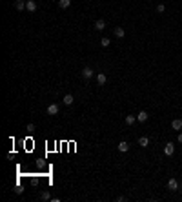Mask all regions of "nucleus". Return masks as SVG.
Returning <instances> with one entry per match:
<instances>
[{
  "label": "nucleus",
  "instance_id": "nucleus-12",
  "mask_svg": "<svg viewBox=\"0 0 182 202\" xmlns=\"http://www.w3.org/2000/svg\"><path fill=\"white\" fill-rule=\"evenodd\" d=\"M147 118H149V115H147L146 111H140L139 115H136V120H139V122H146Z\"/></svg>",
  "mask_w": 182,
  "mask_h": 202
},
{
  "label": "nucleus",
  "instance_id": "nucleus-14",
  "mask_svg": "<svg viewBox=\"0 0 182 202\" xmlns=\"http://www.w3.org/2000/svg\"><path fill=\"white\" fill-rule=\"evenodd\" d=\"M113 33H115V37H117V38H122L124 35H126V31H124L122 27H115V31H113Z\"/></svg>",
  "mask_w": 182,
  "mask_h": 202
},
{
  "label": "nucleus",
  "instance_id": "nucleus-1",
  "mask_svg": "<svg viewBox=\"0 0 182 202\" xmlns=\"http://www.w3.org/2000/svg\"><path fill=\"white\" fill-rule=\"evenodd\" d=\"M37 7H38V5H37V2H35V0H27L26 9L29 11V13H35V11H37Z\"/></svg>",
  "mask_w": 182,
  "mask_h": 202
},
{
  "label": "nucleus",
  "instance_id": "nucleus-22",
  "mask_svg": "<svg viewBox=\"0 0 182 202\" xmlns=\"http://www.w3.org/2000/svg\"><path fill=\"white\" fill-rule=\"evenodd\" d=\"M179 142H182V133H179Z\"/></svg>",
  "mask_w": 182,
  "mask_h": 202
},
{
  "label": "nucleus",
  "instance_id": "nucleus-13",
  "mask_svg": "<svg viewBox=\"0 0 182 202\" xmlns=\"http://www.w3.org/2000/svg\"><path fill=\"white\" fill-rule=\"evenodd\" d=\"M139 146L147 148V146H149V138H147V137H140V138H139Z\"/></svg>",
  "mask_w": 182,
  "mask_h": 202
},
{
  "label": "nucleus",
  "instance_id": "nucleus-5",
  "mask_svg": "<svg viewBox=\"0 0 182 202\" xmlns=\"http://www.w3.org/2000/svg\"><path fill=\"white\" fill-rule=\"evenodd\" d=\"M93 75H95V71H93V69H91L89 66H86V67L82 69V77H84V78H91Z\"/></svg>",
  "mask_w": 182,
  "mask_h": 202
},
{
  "label": "nucleus",
  "instance_id": "nucleus-21",
  "mask_svg": "<svg viewBox=\"0 0 182 202\" xmlns=\"http://www.w3.org/2000/svg\"><path fill=\"white\" fill-rule=\"evenodd\" d=\"M124 200H128L126 197H122V195H120V197H117V202H124Z\"/></svg>",
  "mask_w": 182,
  "mask_h": 202
},
{
  "label": "nucleus",
  "instance_id": "nucleus-3",
  "mask_svg": "<svg viewBox=\"0 0 182 202\" xmlns=\"http://www.w3.org/2000/svg\"><path fill=\"white\" fill-rule=\"evenodd\" d=\"M106 82H107L106 73H96V84H98V86H104Z\"/></svg>",
  "mask_w": 182,
  "mask_h": 202
},
{
  "label": "nucleus",
  "instance_id": "nucleus-7",
  "mask_svg": "<svg viewBox=\"0 0 182 202\" xmlns=\"http://www.w3.org/2000/svg\"><path fill=\"white\" fill-rule=\"evenodd\" d=\"M60 111V107L56 106V104H51V106H48V115H51V117H53V115H56Z\"/></svg>",
  "mask_w": 182,
  "mask_h": 202
},
{
  "label": "nucleus",
  "instance_id": "nucleus-11",
  "mask_svg": "<svg viewBox=\"0 0 182 202\" xmlns=\"http://www.w3.org/2000/svg\"><path fill=\"white\" fill-rule=\"evenodd\" d=\"M62 102H64L66 106H71V104L75 102V99H73V95H71V93H67V95H64V100H62Z\"/></svg>",
  "mask_w": 182,
  "mask_h": 202
},
{
  "label": "nucleus",
  "instance_id": "nucleus-9",
  "mask_svg": "<svg viewBox=\"0 0 182 202\" xmlns=\"http://www.w3.org/2000/svg\"><path fill=\"white\" fill-rule=\"evenodd\" d=\"M95 29H98V31H104V29H106V20L98 18V20L95 22Z\"/></svg>",
  "mask_w": 182,
  "mask_h": 202
},
{
  "label": "nucleus",
  "instance_id": "nucleus-18",
  "mask_svg": "<svg viewBox=\"0 0 182 202\" xmlns=\"http://www.w3.org/2000/svg\"><path fill=\"white\" fill-rule=\"evenodd\" d=\"M40 200H51L49 191H42V193H40Z\"/></svg>",
  "mask_w": 182,
  "mask_h": 202
},
{
  "label": "nucleus",
  "instance_id": "nucleus-8",
  "mask_svg": "<svg viewBox=\"0 0 182 202\" xmlns=\"http://www.w3.org/2000/svg\"><path fill=\"white\" fill-rule=\"evenodd\" d=\"M171 128H173L175 131H180V129H182V120H180V118L171 120Z\"/></svg>",
  "mask_w": 182,
  "mask_h": 202
},
{
  "label": "nucleus",
  "instance_id": "nucleus-19",
  "mask_svg": "<svg viewBox=\"0 0 182 202\" xmlns=\"http://www.w3.org/2000/svg\"><path fill=\"white\" fill-rule=\"evenodd\" d=\"M164 9H166V5H164V4H158L157 5V13H164Z\"/></svg>",
  "mask_w": 182,
  "mask_h": 202
},
{
  "label": "nucleus",
  "instance_id": "nucleus-2",
  "mask_svg": "<svg viewBox=\"0 0 182 202\" xmlns=\"http://www.w3.org/2000/svg\"><path fill=\"white\" fill-rule=\"evenodd\" d=\"M26 4H27V0H15V9L16 11H24Z\"/></svg>",
  "mask_w": 182,
  "mask_h": 202
},
{
  "label": "nucleus",
  "instance_id": "nucleus-17",
  "mask_svg": "<svg viewBox=\"0 0 182 202\" xmlns=\"http://www.w3.org/2000/svg\"><path fill=\"white\" fill-rule=\"evenodd\" d=\"M109 44H111V40L107 38V37H104V38L100 40V46H102V48H109Z\"/></svg>",
  "mask_w": 182,
  "mask_h": 202
},
{
  "label": "nucleus",
  "instance_id": "nucleus-20",
  "mask_svg": "<svg viewBox=\"0 0 182 202\" xmlns=\"http://www.w3.org/2000/svg\"><path fill=\"white\" fill-rule=\"evenodd\" d=\"M27 131H29V133H31V131H35V124H27Z\"/></svg>",
  "mask_w": 182,
  "mask_h": 202
},
{
  "label": "nucleus",
  "instance_id": "nucleus-23",
  "mask_svg": "<svg viewBox=\"0 0 182 202\" xmlns=\"http://www.w3.org/2000/svg\"><path fill=\"white\" fill-rule=\"evenodd\" d=\"M180 182H182V178H180Z\"/></svg>",
  "mask_w": 182,
  "mask_h": 202
},
{
  "label": "nucleus",
  "instance_id": "nucleus-15",
  "mask_svg": "<svg viewBox=\"0 0 182 202\" xmlns=\"http://www.w3.org/2000/svg\"><path fill=\"white\" fill-rule=\"evenodd\" d=\"M58 5L62 9H66V7H69V5H71V0H58Z\"/></svg>",
  "mask_w": 182,
  "mask_h": 202
},
{
  "label": "nucleus",
  "instance_id": "nucleus-6",
  "mask_svg": "<svg viewBox=\"0 0 182 202\" xmlns=\"http://www.w3.org/2000/svg\"><path fill=\"white\" fill-rule=\"evenodd\" d=\"M168 189H171V191H177V189H179V182L175 180V178H169V180H168Z\"/></svg>",
  "mask_w": 182,
  "mask_h": 202
},
{
  "label": "nucleus",
  "instance_id": "nucleus-4",
  "mask_svg": "<svg viewBox=\"0 0 182 202\" xmlns=\"http://www.w3.org/2000/svg\"><path fill=\"white\" fill-rule=\"evenodd\" d=\"M164 153H166V155H168V157H171V155L175 153V146H173V144H171V142H168V144H166V146H164Z\"/></svg>",
  "mask_w": 182,
  "mask_h": 202
},
{
  "label": "nucleus",
  "instance_id": "nucleus-16",
  "mask_svg": "<svg viewBox=\"0 0 182 202\" xmlns=\"http://www.w3.org/2000/svg\"><path fill=\"white\" fill-rule=\"evenodd\" d=\"M135 120H136L135 115H128V117H126V124H128V126H131V124H135Z\"/></svg>",
  "mask_w": 182,
  "mask_h": 202
},
{
  "label": "nucleus",
  "instance_id": "nucleus-10",
  "mask_svg": "<svg viewBox=\"0 0 182 202\" xmlns=\"http://www.w3.org/2000/svg\"><path fill=\"white\" fill-rule=\"evenodd\" d=\"M117 148H118V151H122V153H126V151H128V149H129V144H128L126 140H122V142H118V146H117Z\"/></svg>",
  "mask_w": 182,
  "mask_h": 202
}]
</instances>
